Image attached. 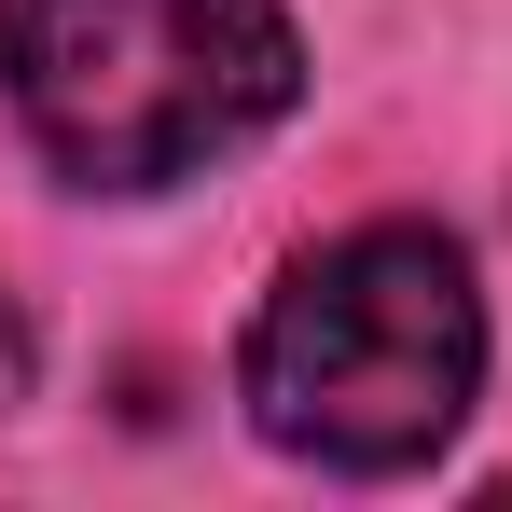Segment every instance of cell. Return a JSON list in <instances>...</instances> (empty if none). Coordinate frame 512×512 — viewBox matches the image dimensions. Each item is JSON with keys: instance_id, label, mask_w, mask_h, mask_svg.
<instances>
[{"instance_id": "cell-1", "label": "cell", "mask_w": 512, "mask_h": 512, "mask_svg": "<svg viewBox=\"0 0 512 512\" xmlns=\"http://www.w3.org/2000/svg\"><path fill=\"white\" fill-rule=\"evenodd\" d=\"M305 84L277 0H0V97L84 194H167Z\"/></svg>"}, {"instance_id": "cell-2", "label": "cell", "mask_w": 512, "mask_h": 512, "mask_svg": "<svg viewBox=\"0 0 512 512\" xmlns=\"http://www.w3.org/2000/svg\"><path fill=\"white\" fill-rule=\"evenodd\" d=\"M485 374V305L471 263L429 222H360L319 263H291V291L250 319V416L291 457L333 471H416L443 429L471 416Z\"/></svg>"}, {"instance_id": "cell-3", "label": "cell", "mask_w": 512, "mask_h": 512, "mask_svg": "<svg viewBox=\"0 0 512 512\" xmlns=\"http://www.w3.org/2000/svg\"><path fill=\"white\" fill-rule=\"evenodd\" d=\"M28 402V319H14V291H0V416Z\"/></svg>"}]
</instances>
